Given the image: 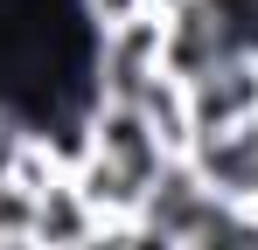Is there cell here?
I'll list each match as a JSON object with an SVG mask.
<instances>
[{
	"label": "cell",
	"mask_w": 258,
	"mask_h": 250,
	"mask_svg": "<svg viewBox=\"0 0 258 250\" xmlns=\"http://www.w3.org/2000/svg\"><path fill=\"white\" fill-rule=\"evenodd\" d=\"M0 250H42V243H35V236H21V243H0Z\"/></svg>",
	"instance_id": "6"
},
{
	"label": "cell",
	"mask_w": 258,
	"mask_h": 250,
	"mask_svg": "<svg viewBox=\"0 0 258 250\" xmlns=\"http://www.w3.org/2000/svg\"><path fill=\"white\" fill-rule=\"evenodd\" d=\"M188 167L203 174L216 202L230 208H258V125L244 132H216V139H196L188 146Z\"/></svg>",
	"instance_id": "3"
},
{
	"label": "cell",
	"mask_w": 258,
	"mask_h": 250,
	"mask_svg": "<svg viewBox=\"0 0 258 250\" xmlns=\"http://www.w3.org/2000/svg\"><path fill=\"white\" fill-rule=\"evenodd\" d=\"M126 250H181L174 236H161L154 222H126Z\"/></svg>",
	"instance_id": "5"
},
{
	"label": "cell",
	"mask_w": 258,
	"mask_h": 250,
	"mask_svg": "<svg viewBox=\"0 0 258 250\" xmlns=\"http://www.w3.org/2000/svg\"><path fill=\"white\" fill-rule=\"evenodd\" d=\"M91 160L119 167L126 181H140V188L154 195V188H161V174L174 167V153L161 146V132L147 125L140 104H98V111H91Z\"/></svg>",
	"instance_id": "1"
},
{
	"label": "cell",
	"mask_w": 258,
	"mask_h": 250,
	"mask_svg": "<svg viewBox=\"0 0 258 250\" xmlns=\"http://www.w3.org/2000/svg\"><path fill=\"white\" fill-rule=\"evenodd\" d=\"M105 236V222H98V208L84 202V188L63 174L49 195H35V243L42 250H84Z\"/></svg>",
	"instance_id": "4"
},
{
	"label": "cell",
	"mask_w": 258,
	"mask_h": 250,
	"mask_svg": "<svg viewBox=\"0 0 258 250\" xmlns=\"http://www.w3.org/2000/svg\"><path fill=\"white\" fill-rule=\"evenodd\" d=\"M181 90H188V132L196 139L258 125V63H216L210 77L181 83Z\"/></svg>",
	"instance_id": "2"
}]
</instances>
